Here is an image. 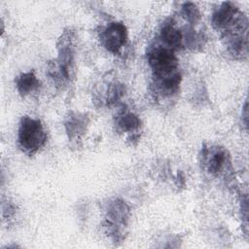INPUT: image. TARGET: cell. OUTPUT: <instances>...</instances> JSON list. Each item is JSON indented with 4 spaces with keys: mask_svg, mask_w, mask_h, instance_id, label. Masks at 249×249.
I'll return each mask as SVG.
<instances>
[{
    "mask_svg": "<svg viewBox=\"0 0 249 249\" xmlns=\"http://www.w3.org/2000/svg\"><path fill=\"white\" fill-rule=\"evenodd\" d=\"M66 129L70 137H78L85 129V122L80 117H71L66 124Z\"/></svg>",
    "mask_w": 249,
    "mask_h": 249,
    "instance_id": "10",
    "label": "cell"
},
{
    "mask_svg": "<svg viewBox=\"0 0 249 249\" xmlns=\"http://www.w3.org/2000/svg\"><path fill=\"white\" fill-rule=\"evenodd\" d=\"M16 85L18 91L21 95L25 96L36 90L40 86V82L35 76V74L29 71L20 74L16 80Z\"/></svg>",
    "mask_w": 249,
    "mask_h": 249,
    "instance_id": "8",
    "label": "cell"
},
{
    "mask_svg": "<svg viewBox=\"0 0 249 249\" xmlns=\"http://www.w3.org/2000/svg\"><path fill=\"white\" fill-rule=\"evenodd\" d=\"M160 38L165 47L171 50H177L183 45V36L179 29L172 23H164L160 29Z\"/></svg>",
    "mask_w": 249,
    "mask_h": 249,
    "instance_id": "7",
    "label": "cell"
},
{
    "mask_svg": "<svg viewBox=\"0 0 249 249\" xmlns=\"http://www.w3.org/2000/svg\"><path fill=\"white\" fill-rule=\"evenodd\" d=\"M128 212L127 205L120 200H115L109 206L105 227L107 228V231L116 239H119L121 236V229L128 219Z\"/></svg>",
    "mask_w": 249,
    "mask_h": 249,
    "instance_id": "4",
    "label": "cell"
},
{
    "mask_svg": "<svg viewBox=\"0 0 249 249\" xmlns=\"http://www.w3.org/2000/svg\"><path fill=\"white\" fill-rule=\"evenodd\" d=\"M18 142L21 151L28 156L42 149L47 142V133L41 122L31 117H23L18 127Z\"/></svg>",
    "mask_w": 249,
    "mask_h": 249,
    "instance_id": "2",
    "label": "cell"
},
{
    "mask_svg": "<svg viewBox=\"0 0 249 249\" xmlns=\"http://www.w3.org/2000/svg\"><path fill=\"white\" fill-rule=\"evenodd\" d=\"M182 15L190 22H196L200 18L197 7L191 2L183 4Z\"/></svg>",
    "mask_w": 249,
    "mask_h": 249,
    "instance_id": "11",
    "label": "cell"
},
{
    "mask_svg": "<svg viewBox=\"0 0 249 249\" xmlns=\"http://www.w3.org/2000/svg\"><path fill=\"white\" fill-rule=\"evenodd\" d=\"M212 24L226 40L229 53L242 58L248 53V20L231 3H223L212 15Z\"/></svg>",
    "mask_w": 249,
    "mask_h": 249,
    "instance_id": "1",
    "label": "cell"
},
{
    "mask_svg": "<svg viewBox=\"0 0 249 249\" xmlns=\"http://www.w3.org/2000/svg\"><path fill=\"white\" fill-rule=\"evenodd\" d=\"M148 62L156 80L179 72L178 60L174 51L167 47L158 46L151 49L148 53Z\"/></svg>",
    "mask_w": 249,
    "mask_h": 249,
    "instance_id": "3",
    "label": "cell"
},
{
    "mask_svg": "<svg viewBox=\"0 0 249 249\" xmlns=\"http://www.w3.org/2000/svg\"><path fill=\"white\" fill-rule=\"evenodd\" d=\"M203 157L207 169L212 174H220L230 165V156L224 148H211L205 152Z\"/></svg>",
    "mask_w": 249,
    "mask_h": 249,
    "instance_id": "6",
    "label": "cell"
},
{
    "mask_svg": "<svg viewBox=\"0 0 249 249\" xmlns=\"http://www.w3.org/2000/svg\"><path fill=\"white\" fill-rule=\"evenodd\" d=\"M127 31L122 22H111L101 33V41L105 49L111 53H118L126 43Z\"/></svg>",
    "mask_w": 249,
    "mask_h": 249,
    "instance_id": "5",
    "label": "cell"
},
{
    "mask_svg": "<svg viewBox=\"0 0 249 249\" xmlns=\"http://www.w3.org/2000/svg\"><path fill=\"white\" fill-rule=\"evenodd\" d=\"M140 119L132 113H124L117 120V126L122 131L134 132L140 127Z\"/></svg>",
    "mask_w": 249,
    "mask_h": 249,
    "instance_id": "9",
    "label": "cell"
}]
</instances>
